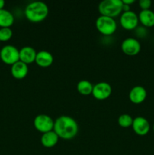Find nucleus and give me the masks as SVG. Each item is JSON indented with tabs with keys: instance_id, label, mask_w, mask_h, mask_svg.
Returning a JSON list of instances; mask_svg holds the SVG:
<instances>
[{
	"instance_id": "1",
	"label": "nucleus",
	"mask_w": 154,
	"mask_h": 155,
	"mask_svg": "<svg viewBox=\"0 0 154 155\" xmlns=\"http://www.w3.org/2000/svg\"><path fill=\"white\" fill-rule=\"evenodd\" d=\"M53 130L60 139L70 140L78 134L79 125L72 117L62 115L54 120Z\"/></svg>"
},
{
	"instance_id": "2",
	"label": "nucleus",
	"mask_w": 154,
	"mask_h": 155,
	"mask_svg": "<svg viewBox=\"0 0 154 155\" xmlns=\"http://www.w3.org/2000/svg\"><path fill=\"white\" fill-rule=\"evenodd\" d=\"M48 7L43 2H32L29 3L25 8L26 18L33 23H39L43 21L48 17Z\"/></svg>"
},
{
	"instance_id": "3",
	"label": "nucleus",
	"mask_w": 154,
	"mask_h": 155,
	"mask_svg": "<svg viewBox=\"0 0 154 155\" xmlns=\"http://www.w3.org/2000/svg\"><path fill=\"white\" fill-rule=\"evenodd\" d=\"M122 0H104L100 2L98 5V11L103 16L115 18L122 13Z\"/></svg>"
},
{
	"instance_id": "4",
	"label": "nucleus",
	"mask_w": 154,
	"mask_h": 155,
	"mask_svg": "<svg viewBox=\"0 0 154 155\" xmlns=\"http://www.w3.org/2000/svg\"><path fill=\"white\" fill-rule=\"evenodd\" d=\"M95 26L98 32L104 36H111L117 29V24L114 18L103 15L97 18Z\"/></svg>"
},
{
	"instance_id": "5",
	"label": "nucleus",
	"mask_w": 154,
	"mask_h": 155,
	"mask_svg": "<svg viewBox=\"0 0 154 155\" xmlns=\"http://www.w3.org/2000/svg\"><path fill=\"white\" fill-rule=\"evenodd\" d=\"M0 58L6 64L13 65L20 61V50L14 45H5L0 51Z\"/></svg>"
},
{
	"instance_id": "6",
	"label": "nucleus",
	"mask_w": 154,
	"mask_h": 155,
	"mask_svg": "<svg viewBox=\"0 0 154 155\" xmlns=\"http://www.w3.org/2000/svg\"><path fill=\"white\" fill-rule=\"evenodd\" d=\"M54 121L52 118L47 114H39L35 117L33 125L37 131L42 134L54 130Z\"/></svg>"
},
{
	"instance_id": "7",
	"label": "nucleus",
	"mask_w": 154,
	"mask_h": 155,
	"mask_svg": "<svg viewBox=\"0 0 154 155\" xmlns=\"http://www.w3.org/2000/svg\"><path fill=\"white\" fill-rule=\"evenodd\" d=\"M138 15L133 11L122 12L120 16V24L126 30H135L138 25Z\"/></svg>"
},
{
	"instance_id": "8",
	"label": "nucleus",
	"mask_w": 154,
	"mask_h": 155,
	"mask_svg": "<svg viewBox=\"0 0 154 155\" xmlns=\"http://www.w3.org/2000/svg\"><path fill=\"white\" fill-rule=\"evenodd\" d=\"M122 52L128 56H135L138 54L141 49L139 41L134 38H127L121 44Z\"/></svg>"
},
{
	"instance_id": "9",
	"label": "nucleus",
	"mask_w": 154,
	"mask_h": 155,
	"mask_svg": "<svg viewBox=\"0 0 154 155\" xmlns=\"http://www.w3.org/2000/svg\"><path fill=\"white\" fill-rule=\"evenodd\" d=\"M112 93V87L108 83L100 82L94 86L92 94L94 98L99 101L107 99Z\"/></svg>"
},
{
	"instance_id": "10",
	"label": "nucleus",
	"mask_w": 154,
	"mask_h": 155,
	"mask_svg": "<svg viewBox=\"0 0 154 155\" xmlns=\"http://www.w3.org/2000/svg\"><path fill=\"white\" fill-rule=\"evenodd\" d=\"M131 127L134 133L140 136H146L150 130L149 121L143 117H137L134 118Z\"/></svg>"
},
{
	"instance_id": "11",
	"label": "nucleus",
	"mask_w": 154,
	"mask_h": 155,
	"mask_svg": "<svg viewBox=\"0 0 154 155\" xmlns=\"http://www.w3.org/2000/svg\"><path fill=\"white\" fill-rule=\"evenodd\" d=\"M146 90L141 86H136L130 90L128 94L129 100L136 104L143 102L146 98Z\"/></svg>"
},
{
	"instance_id": "12",
	"label": "nucleus",
	"mask_w": 154,
	"mask_h": 155,
	"mask_svg": "<svg viewBox=\"0 0 154 155\" xmlns=\"http://www.w3.org/2000/svg\"><path fill=\"white\" fill-rule=\"evenodd\" d=\"M29 72V68L27 64L19 61L17 63L11 65V73L14 78L17 80H23L27 76Z\"/></svg>"
},
{
	"instance_id": "13",
	"label": "nucleus",
	"mask_w": 154,
	"mask_h": 155,
	"mask_svg": "<svg viewBox=\"0 0 154 155\" xmlns=\"http://www.w3.org/2000/svg\"><path fill=\"white\" fill-rule=\"evenodd\" d=\"M35 62L38 66L46 68L52 64L54 62V57L49 51H40L36 54Z\"/></svg>"
},
{
	"instance_id": "14",
	"label": "nucleus",
	"mask_w": 154,
	"mask_h": 155,
	"mask_svg": "<svg viewBox=\"0 0 154 155\" xmlns=\"http://www.w3.org/2000/svg\"><path fill=\"white\" fill-rule=\"evenodd\" d=\"M36 51L30 46H24L20 50V61L26 64L35 62L36 57Z\"/></svg>"
},
{
	"instance_id": "15",
	"label": "nucleus",
	"mask_w": 154,
	"mask_h": 155,
	"mask_svg": "<svg viewBox=\"0 0 154 155\" xmlns=\"http://www.w3.org/2000/svg\"><path fill=\"white\" fill-rule=\"evenodd\" d=\"M59 139L57 134L54 130L48 132V133H43L41 137V143L45 148H51L55 146L58 142Z\"/></svg>"
},
{
	"instance_id": "16",
	"label": "nucleus",
	"mask_w": 154,
	"mask_h": 155,
	"mask_svg": "<svg viewBox=\"0 0 154 155\" xmlns=\"http://www.w3.org/2000/svg\"><path fill=\"white\" fill-rule=\"evenodd\" d=\"M139 22L144 27H152L154 26V12L149 10H142L138 15Z\"/></svg>"
},
{
	"instance_id": "17",
	"label": "nucleus",
	"mask_w": 154,
	"mask_h": 155,
	"mask_svg": "<svg viewBox=\"0 0 154 155\" xmlns=\"http://www.w3.org/2000/svg\"><path fill=\"white\" fill-rule=\"evenodd\" d=\"M14 21L13 15L11 12L6 9H2L0 10V27L5 28V27H11Z\"/></svg>"
},
{
	"instance_id": "18",
	"label": "nucleus",
	"mask_w": 154,
	"mask_h": 155,
	"mask_svg": "<svg viewBox=\"0 0 154 155\" xmlns=\"http://www.w3.org/2000/svg\"><path fill=\"white\" fill-rule=\"evenodd\" d=\"M94 86L88 80H81L77 84V91L82 95H89L92 94Z\"/></svg>"
},
{
	"instance_id": "19",
	"label": "nucleus",
	"mask_w": 154,
	"mask_h": 155,
	"mask_svg": "<svg viewBox=\"0 0 154 155\" xmlns=\"http://www.w3.org/2000/svg\"><path fill=\"white\" fill-rule=\"evenodd\" d=\"M133 119L131 116H130L128 114H124L119 116L118 118V124L122 128H128L131 127L133 124Z\"/></svg>"
},
{
	"instance_id": "20",
	"label": "nucleus",
	"mask_w": 154,
	"mask_h": 155,
	"mask_svg": "<svg viewBox=\"0 0 154 155\" xmlns=\"http://www.w3.org/2000/svg\"><path fill=\"white\" fill-rule=\"evenodd\" d=\"M12 35H13L12 30L9 27L0 29V41L2 42L8 41L12 37Z\"/></svg>"
},
{
	"instance_id": "21",
	"label": "nucleus",
	"mask_w": 154,
	"mask_h": 155,
	"mask_svg": "<svg viewBox=\"0 0 154 155\" xmlns=\"http://www.w3.org/2000/svg\"><path fill=\"white\" fill-rule=\"evenodd\" d=\"M139 6L142 10H149L152 5V2L150 0H140L138 2Z\"/></svg>"
},
{
	"instance_id": "22",
	"label": "nucleus",
	"mask_w": 154,
	"mask_h": 155,
	"mask_svg": "<svg viewBox=\"0 0 154 155\" xmlns=\"http://www.w3.org/2000/svg\"><path fill=\"white\" fill-rule=\"evenodd\" d=\"M136 30V34L139 36V37H143L146 35V29L143 27H137Z\"/></svg>"
},
{
	"instance_id": "23",
	"label": "nucleus",
	"mask_w": 154,
	"mask_h": 155,
	"mask_svg": "<svg viewBox=\"0 0 154 155\" xmlns=\"http://www.w3.org/2000/svg\"><path fill=\"white\" fill-rule=\"evenodd\" d=\"M129 11H131V8H130V6L128 5L123 4V5H122V12H129Z\"/></svg>"
},
{
	"instance_id": "24",
	"label": "nucleus",
	"mask_w": 154,
	"mask_h": 155,
	"mask_svg": "<svg viewBox=\"0 0 154 155\" xmlns=\"http://www.w3.org/2000/svg\"><path fill=\"white\" fill-rule=\"evenodd\" d=\"M122 3L125 5H132L133 3H134V0H122Z\"/></svg>"
},
{
	"instance_id": "25",
	"label": "nucleus",
	"mask_w": 154,
	"mask_h": 155,
	"mask_svg": "<svg viewBox=\"0 0 154 155\" xmlns=\"http://www.w3.org/2000/svg\"><path fill=\"white\" fill-rule=\"evenodd\" d=\"M5 4V1H3V0H0V10L4 8Z\"/></svg>"
},
{
	"instance_id": "26",
	"label": "nucleus",
	"mask_w": 154,
	"mask_h": 155,
	"mask_svg": "<svg viewBox=\"0 0 154 155\" xmlns=\"http://www.w3.org/2000/svg\"><path fill=\"white\" fill-rule=\"evenodd\" d=\"M152 128H153V131H154V124H153V127H152Z\"/></svg>"
}]
</instances>
